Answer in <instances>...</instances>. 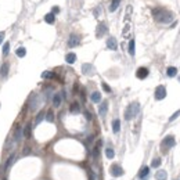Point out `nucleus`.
<instances>
[{
	"label": "nucleus",
	"mask_w": 180,
	"mask_h": 180,
	"mask_svg": "<svg viewBox=\"0 0 180 180\" xmlns=\"http://www.w3.org/2000/svg\"><path fill=\"white\" fill-rule=\"evenodd\" d=\"M152 15H154V20L161 24H169L173 21V14L165 9H155L152 11Z\"/></svg>",
	"instance_id": "f257e3e1"
},
{
	"label": "nucleus",
	"mask_w": 180,
	"mask_h": 180,
	"mask_svg": "<svg viewBox=\"0 0 180 180\" xmlns=\"http://www.w3.org/2000/svg\"><path fill=\"white\" fill-rule=\"evenodd\" d=\"M138 109H140L138 103H132V104L126 108V111H125V119H126V121L133 119V118L138 114Z\"/></svg>",
	"instance_id": "f03ea898"
},
{
	"label": "nucleus",
	"mask_w": 180,
	"mask_h": 180,
	"mask_svg": "<svg viewBox=\"0 0 180 180\" xmlns=\"http://www.w3.org/2000/svg\"><path fill=\"white\" fill-rule=\"evenodd\" d=\"M175 144H176L175 137H173V136H166V137L162 140V143H161V148H162V151H168V150H170Z\"/></svg>",
	"instance_id": "7ed1b4c3"
},
{
	"label": "nucleus",
	"mask_w": 180,
	"mask_h": 180,
	"mask_svg": "<svg viewBox=\"0 0 180 180\" xmlns=\"http://www.w3.org/2000/svg\"><path fill=\"white\" fill-rule=\"evenodd\" d=\"M42 104V100H40V96L39 94H33L31 97V100H29V108H31L32 111H35V109H38L39 107Z\"/></svg>",
	"instance_id": "20e7f679"
},
{
	"label": "nucleus",
	"mask_w": 180,
	"mask_h": 180,
	"mask_svg": "<svg viewBox=\"0 0 180 180\" xmlns=\"http://www.w3.org/2000/svg\"><path fill=\"white\" fill-rule=\"evenodd\" d=\"M109 172H111V175L112 176H115V177H119V176H123V169H122V166L119 165V164H112L111 165V168H109Z\"/></svg>",
	"instance_id": "39448f33"
},
{
	"label": "nucleus",
	"mask_w": 180,
	"mask_h": 180,
	"mask_svg": "<svg viewBox=\"0 0 180 180\" xmlns=\"http://www.w3.org/2000/svg\"><path fill=\"white\" fill-rule=\"evenodd\" d=\"M166 97V89H165V86H158L157 89H155V100H164Z\"/></svg>",
	"instance_id": "423d86ee"
},
{
	"label": "nucleus",
	"mask_w": 180,
	"mask_h": 180,
	"mask_svg": "<svg viewBox=\"0 0 180 180\" xmlns=\"http://www.w3.org/2000/svg\"><path fill=\"white\" fill-rule=\"evenodd\" d=\"M136 76H137L138 79H146V78L148 76V69L144 68V67L138 68L137 71H136Z\"/></svg>",
	"instance_id": "0eeeda50"
},
{
	"label": "nucleus",
	"mask_w": 180,
	"mask_h": 180,
	"mask_svg": "<svg viewBox=\"0 0 180 180\" xmlns=\"http://www.w3.org/2000/svg\"><path fill=\"white\" fill-rule=\"evenodd\" d=\"M107 32V26L104 22H100L98 26H97V32H96V36L97 38H103V35Z\"/></svg>",
	"instance_id": "6e6552de"
},
{
	"label": "nucleus",
	"mask_w": 180,
	"mask_h": 180,
	"mask_svg": "<svg viewBox=\"0 0 180 180\" xmlns=\"http://www.w3.org/2000/svg\"><path fill=\"white\" fill-rule=\"evenodd\" d=\"M107 47H108L109 50H117L118 49L117 39H115V38H108V40H107Z\"/></svg>",
	"instance_id": "1a4fd4ad"
},
{
	"label": "nucleus",
	"mask_w": 180,
	"mask_h": 180,
	"mask_svg": "<svg viewBox=\"0 0 180 180\" xmlns=\"http://www.w3.org/2000/svg\"><path fill=\"white\" fill-rule=\"evenodd\" d=\"M107 109H108V103H107V101H103V103L100 104V107H98V114H100V117H105Z\"/></svg>",
	"instance_id": "9d476101"
},
{
	"label": "nucleus",
	"mask_w": 180,
	"mask_h": 180,
	"mask_svg": "<svg viewBox=\"0 0 180 180\" xmlns=\"http://www.w3.org/2000/svg\"><path fill=\"white\" fill-rule=\"evenodd\" d=\"M78 44H79V36L71 35V36H69V40H68V46H69V47H75V46H78Z\"/></svg>",
	"instance_id": "9b49d317"
},
{
	"label": "nucleus",
	"mask_w": 180,
	"mask_h": 180,
	"mask_svg": "<svg viewBox=\"0 0 180 180\" xmlns=\"http://www.w3.org/2000/svg\"><path fill=\"white\" fill-rule=\"evenodd\" d=\"M82 72L85 75H90L93 72V65L92 64H83L82 65Z\"/></svg>",
	"instance_id": "f8f14e48"
},
{
	"label": "nucleus",
	"mask_w": 180,
	"mask_h": 180,
	"mask_svg": "<svg viewBox=\"0 0 180 180\" xmlns=\"http://www.w3.org/2000/svg\"><path fill=\"white\" fill-rule=\"evenodd\" d=\"M61 101H63L61 93H57V94H54V97H53V105L54 107H60V105H61Z\"/></svg>",
	"instance_id": "ddd939ff"
},
{
	"label": "nucleus",
	"mask_w": 180,
	"mask_h": 180,
	"mask_svg": "<svg viewBox=\"0 0 180 180\" xmlns=\"http://www.w3.org/2000/svg\"><path fill=\"white\" fill-rule=\"evenodd\" d=\"M166 177H168L166 170H158V172L155 173V179L157 180H166Z\"/></svg>",
	"instance_id": "4468645a"
},
{
	"label": "nucleus",
	"mask_w": 180,
	"mask_h": 180,
	"mask_svg": "<svg viewBox=\"0 0 180 180\" xmlns=\"http://www.w3.org/2000/svg\"><path fill=\"white\" fill-rule=\"evenodd\" d=\"M148 173H150L148 166H143V168L140 169V172H138V177H140V179H144V177H147Z\"/></svg>",
	"instance_id": "2eb2a0df"
},
{
	"label": "nucleus",
	"mask_w": 180,
	"mask_h": 180,
	"mask_svg": "<svg viewBox=\"0 0 180 180\" xmlns=\"http://www.w3.org/2000/svg\"><path fill=\"white\" fill-rule=\"evenodd\" d=\"M65 61L68 64H74L76 61V54L75 53H68L65 55Z\"/></svg>",
	"instance_id": "dca6fc26"
},
{
	"label": "nucleus",
	"mask_w": 180,
	"mask_h": 180,
	"mask_svg": "<svg viewBox=\"0 0 180 180\" xmlns=\"http://www.w3.org/2000/svg\"><path fill=\"white\" fill-rule=\"evenodd\" d=\"M166 75H168L169 78L176 76V75H177V68H176V67H169V68L166 69Z\"/></svg>",
	"instance_id": "f3484780"
},
{
	"label": "nucleus",
	"mask_w": 180,
	"mask_h": 180,
	"mask_svg": "<svg viewBox=\"0 0 180 180\" xmlns=\"http://www.w3.org/2000/svg\"><path fill=\"white\" fill-rule=\"evenodd\" d=\"M112 130H114V133H118L121 130V121L119 119H114L112 121Z\"/></svg>",
	"instance_id": "a211bd4d"
},
{
	"label": "nucleus",
	"mask_w": 180,
	"mask_h": 180,
	"mask_svg": "<svg viewBox=\"0 0 180 180\" xmlns=\"http://www.w3.org/2000/svg\"><path fill=\"white\" fill-rule=\"evenodd\" d=\"M119 4H121V0H112V1H111V4H109V11H111V13H114V11L119 7Z\"/></svg>",
	"instance_id": "6ab92c4d"
},
{
	"label": "nucleus",
	"mask_w": 180,
	"mask_h": 180,
	"mask_svg": "<svg viewBox=\"0 0 180 180\" xmlns=\"http://www.w3.org/2000/svg\"><path fill=\"white\" fill-rule=\"evenodd\" d=\"M44 21L47 22V24H54V21H55V17H54L53 13H49V14H46V17H44Z\"/></svg>",
	"instance_id": "aec40b11"
},
{
	"label": "nucleus",
	"mask_w": 180,
	"mask_h": 180,
	"mask_svg": "<svg viewBox=\"0 0 180 180\" xmlns=\"http://www.w3.org/2000/svg\"><path fill=\"white\" fill-rule=\"evenodd\" d=\"M90 98H92L93 103H100V101H101V94H100V92H94Z\"/></svg>",
	"instance_id": "412c9836"
},
{
	"label": "nucleus",
	"mask_w": 180,
	"mask_h": 180,
	"mask_svg": "<svg viewBox=\"0 0 180 180\" xmlns=\"http://www.w3.org/2000/svg\"><path fill=\"white\" fill-rule=\"evenodd\" d=\"M69 111H71L72 114H79V112H80V107H79L78 103H74V104L71 105V108H69Z\"/></svg>",
	"instance_id": "4be33fe9"
},
{
	"label": "nucleus",
	"mask_w": 180,
	"mask_h": 180,
	"mask_svg": "<svg viewBox=\"0 0 180 180\" xmlns=\"http://www.w3.org/2000/svg\"><path fill=\"white\" fill-rule=\"evenodd\" d=\"M105 157H107L108 159H112L114 157H115V152H114V150L111 148V147L105 148Z\"/></svg>",
	"instance_id": "5701e85b"
},
{
	"label": "nucleus",
	"mask_w": 180,
	"mask_h": 180,
	"mask_svg": "<svg viewBox=\"0 0 180 180\" xmlns=\"http://www.w3.org/2000/svg\"><path fill=\"white\" fill-rule=\"evenodd\" d=\"M7 72H9V64H3L1 65V71H0V75H1V78H4L6 75H7Z\"/></svg>",
	"instance_id": "b1692460"
},
{
	"label": "nucleus",
	"mask_w": 180,
	"mask_h": 180,
	"mask_svg": "<svg viewBox=\"0 0 180 180\" xmlns=\"http://www.w3.org/2000/svg\"><path fill=\"white\" fill-rule=\"evenodd\" d=\"M14 161H15V155H11L9 161L6 162V166H4V169H10L11 166H13V164H14Z\"/></svg>",
	"instance_id": "393cba45"
},
{
	"label": "nucleus",
	"mask_w": 180,
	"mask_h": 180,
	"mask_svg": "<svg viewBox=\"0 0 180 180\" xmlns=\"http://www.w3.org/2000/svg\"><path fill=\"white\" fill-rule=\"evenodd\" d=\"M129 54L130 55H135V40L133 39L129 42Z\"/></svg>",
	"instance_id": "a878e982"
},
{
	"label": "nucleus",
	"mask_w": 180,
	"mask_h": 180,
	"mask_svg": "<svg viewBox=\"0 0 180 180\" xmlns=\"http://www.w3.org/2000/svg\"><path fill=\"white\" fill-rule=\"evenodd\" d=\"M15 54H17L18 57H25V54H26V50H25L24 47H18V49H17V51H15Z\"/></svg>",
	"instance_id": "bb28decb"
},
{
	"label": "nucleus",
	"mask_w": 180,
	"mask_h": 180,
	"mask_svg": "<svg viewBox=\"0 0 180 180\" xmlns=\"http://www.w3.org/2000/svg\"><path fill=\"white\" fill-rule=\"evenodd\" d=\"M43 119H44V112H43V111H40V112L38 114V117H36V121H35V123H36V125H38V123H40Z\"/></svg>",
	"instance_id": "cd10ccee"
},
{
	"label": "nucleus",
	"mask_w": 180,
	"mask_h": 180,
	"mask_svg": "<svg viewBox=\"0 0 180 180\" xmlns=\"http://www.w3.org/2000/svg\"><path fill=\"white\" fill-rule=\"evenodd\" d=\"M161 162H162L161 158H154L152 159V162H151V166H152V168H158L159 165H161Z\"/></svg>",
	"instance_id": "c85d7f7f"
},
{
	"label": "nucleus",
	"mask_w": 180,
	"mask_h": 180,
	"mask_svg": "<svg viewBox=\"0 0 180 180\" xmlns=\"http://www.w3.org/2000/svg\"><path fill=\"white\" fill-rule=\"evenodd\" d=\"M9 53H10V43L6 42V43H4V46H3V54H4V55H7Z\"/></svg>",
	"instance_id": "c756f323"
},
{
	"label": "nucleus",
	"mask_w": 180,
	"mask_h": 180,
	"mask_svg": "<svg viewBox=\"0 0 180 180\" xmlns=\"http://www.w3.org/2000/svg\"><path fill=\"white\" fill-rule=\"evenodd\" d=\"M46 121H47V122H53V121H54V114H53V111H49V112L46 114Z\"/></svg>",
	"instance_id": "7c9ffc66"
},
{
	"label": "nucleus",
	"mask_w": 180,
	"mask_h": 180,
	"mask_svg": "<svg viewBox=\"0 0 180 180\" xmlns=\"http://www.w3.org/2000/svg\"><path fill=\"white\" fill-rule=\"evenodd\" d=\"M14 135H15V140H17V141H20V140H21V127L17 126L15 133H14Z\"/></svg>",
	"instance_id": "2f4dec72"
},
{
	"label": "nucleus",
	"mask_w": 180,
	"mask_h": 180,
	"mask_svg": "<svg viewBox=\"0 0 180 180\" xmlns=\"http://www.w3.org/2000/svg\"><path fill=\"white\" fill-rule=\"evenodd\" d=\"M24 136L25 137H29L31 136V125H26L25 129H24Z\"/></svg>",
	"instance_id": "473e14b6"
},
{
	"label": "nucleus",
	"mask_w": 180,
	"mask_h": 180,
	"mask_svg": "<svg viewBox=\"0 0 180 180\" xmlns=\"http://www.w3.org/2000/svg\"><path fill=\"white\" fill-rule=\"evenodd\" d=\"M54 74L53 72H49V71H46V72H43L42 74V78H44V79H49V78H53Z\"/></svg>",
	"instance_id": "72a5a7b5"
},
{
	"label": "nucleus",
	"mask_w": 180,
	"mask_h": 180,
	"mask_svg": "<svg viewBox=\"0 0 180 180\" xmlns=\"http://www.w3.org/2000/svg\"><path fill=\"white\" fill-rule=\"evenodd\" d=\"M179 115H180V109H179V111H176V112H175V114H173V115L169 118V121H170V122H172V121H175V119L179 117Z\"/></svg>",
	"instance_id": "f704fd0d"
},
{
	"label": "nucleus",
	"mask_w": 180,
	"mask_h": 180,
	"mask_svg": "<svg viewBox=\"0 0 180 180\" xmlns=\"http://www.w3.org/2000/svg\"><path fill=\"white\" fill-rule=\"evenodd\" d=\"M101 86H103V89L105 90L107 93H111V87H109V86L107 85V83H103V85H101Z\"/></svg>",
	"instance_id": "c9c22d12"
},
{
	"label": "nucleus",
	"mask_w": 180,
	"mask_h": 180,
	"mask_svg": "<svg viewBox=\"0 0 180 180\" xmlns=\"http://www.w3.org/2000/svg\"><path fill=\"white\" fill-rule=\"evenodd\" d=\"M89 177H90V180H96L94 179V173H93V170L89 169Z\"/></svg>",
	"instance_id": "e433bc0d"
},
{
	"label": "nucleus",
	"mask_w": 180,
	"mask_h": 180,
	"mask_svg": "<svg viewBox=\"0 0 180 180\" xmlns=\"http://www.w3.org/2000/svg\"><path fill=\"white\" fill-rule=\"evenodd\" d=\"M3 39H4V32H0V43L3 42Z\"/></svg>",
	"instance_id": "4c0bfd02"
},
{
	"label": "nucleus",
	"mask_w": 180,
	"mask_h": 180,
	"mask_svg": "<svg viewBox=\"0 0 180 180\" xmlns=\"http://www.w3.org/2000/svg\"><path fill=\"white\" fill-rule=\"evenodd\" d=\"M58 11H60V10H58V7H54V9H53V14H55V13H58Z\"/></svg>",
	"instance_id": "58836bf2"
},
{
	"label": "nucleus",
	"mask_w": 180,
	"mask_h": 180,
	"mask_svg": "<svg viewBox=\"0 0 180 180\" xmlns=\"http://www.w3.org/2000/svg\"><path fill=\"white\" fill-rule=\"evenodd\" d=\"M86 118H87V119H92V115H90L89 112H86Z\"/></svg>",
	"instance_id": "ea45409f"
},
{
	"label": "nucleus",
	"mask_w": 180,
	"mask_h": 180,
	"mask_svg": "<svg viewBox=\"0 0 180 180\" xmlns=\"http://www.w3.org/2000/svg\"><path fill=\"white\" fill-rule=\"evenodd\" d=\"M179 82H180V76H179Z\"/></svg>",
	"instance_id": "a19ab883"
},
{
	"label": "nucleus",
	"mask_w": 180,
	"mask_h": 180,
	"mask_svg": "<svg viewBox=\"0 0 180 180\" xmlns=\"http://www.w3.org/2000/svg\"><path fill=\"white\" fill-rule=\"evenodd\" d=\"M4 180H6V179H4Z\"/></svg>",
	"instance_id": "79ce46f5"
}]
</instances>
